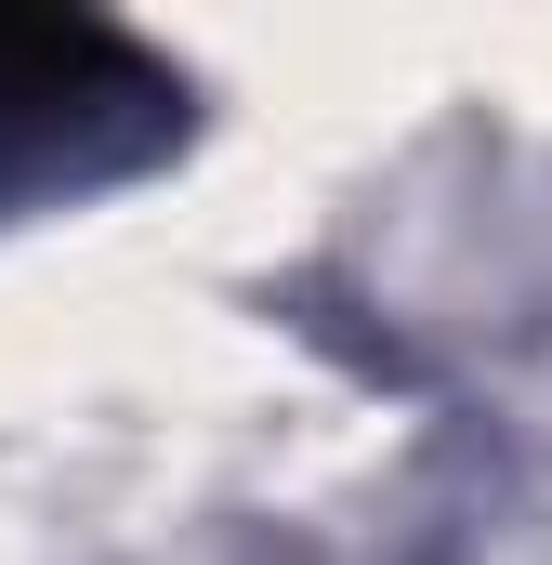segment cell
I'll use <instances>...</instances> for the list:
<instances>
[{"label":"cell","mask_w":552,"mask_h":565,"mask_svg":"<svg viewBox=\"0 0 552 565\" xmlns=\"http://www.w3.org/2000/svg\"><path fill=\"white\" fill-rule=\"evenodd\" d=\"M93 119L106 132H184V79H158L132 40H106V26H13L0 13V198H26V184H79V171H132L119 145H93Z\"/></svg>","instance_id":"obj_1"}]
</instances>
